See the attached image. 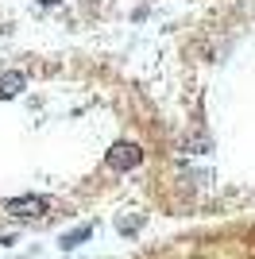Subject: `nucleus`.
<instances>
[{
	"label": "nucleus",
	"mask_w": 255,
	"mask_h": 259,
	"mask_svg": "<svg viewBox=\"0 0 255 259\" xmlns=\"http://www.w3.org/2000/svg\"><path fill=\"white\" fill-rule=\"evenodd\" d=\"M39 4H58V0H39Z\"/></svg>",
	"instance_id": "nucleus-5"
},
{
	"label": "nucleus",
	"mask_w": 255,
	"mask_h": 259,
	"mask_svg": "<svg viewBox=\"0 0 255 259\" xmlns=\"http://www.w3.org/2000/svg\"><path fill=\"white\" fill-rule=\"evenodd\" d=\"M93 236V225H81V228H74V232H66L62 236V248H77L81 240H89Z\"/></svg>",
	"instance_id": "nucleus-4"
},
{
	"label": "nucleus",
	"mask_w": 255,
	"mask_h": 259,
	"mask_svg": "<svg viewBox=\"0 0 255 259\" xmlns=\"http://www.w3.org/2000/svg\"><path fill=\"white\" fill-rule=\"evenodd\" d=\"M51 209V201L39 194H23V197H8L4 201V213L8 217H20V221H31V217H42Z\"/></svg>",
	"instance_id": "nucleus-2"
},
{
	"label": "nucleus",
	"mask_w": 255,
	"mask_h": 259,
	"mask_svg": "<svg viewBox=\"0 0 255 259\" xmlns=\"http://www.w3.org/2000/svg\"><path fill=\"white\" fill-rule=\"evenodd\" d=\"M139 162H143V147H139L136 140H116L105 151V166H108V170H116V174L136 170Z\"/></svg>",
	"instance_id": "nucleus-1"
},
{
	"label": "nucleus",
	"mask_w": 255,
	"mask_h": 259,
	"mask_svg": "<svg viewBox=\"0 0 255 259\" xmlns=\"http://www.w3.org/2000/svg\"><path fill=\"white\" fill-rule=\"evenodd\" d=\"M23 85H27V77L20 74V70H12V74L0 77V101H8V97H20Z\"/></svg>",
	"instance_id": "nucleus-3"
}]
</instances>
